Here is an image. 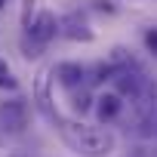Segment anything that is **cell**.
<instances>
[{"instance_id": "2", "label": "cell", "mask_w": 157, "mask_h": 157, "mask_svg": "<svg viewBox=\"0 0 157 157\" xmlns=\"http://www.w3.org/2000/svg\"><path fill=\"white\" fill-rule=\"evenodd\" d=\"M22 34L28 37V40H34V43H40V46H49L59 34H62V25H59V16L56 13H49V10H40L25 28H22Z\"/></svg>"}, {"instance_id": "12", "label": "cell", "mask_w": 157, "mask_h": 157, "mask_svg": "<svg viewBox=\"0 0 157 157\" xmlns=\"http://www.w3.org/2000/svg\"><path fill=\"white\" fill-rule=\"evenodd\" d=\"M16 157H19V154H16Z\"/></svg>"}, {"instance_id": "10", "label": "cell", "mask_w": 157, "mask_h": 157, "mask_svg": "<svg viewBox=\"0 0 157 157\" xmlns=\"http://www.w3.org/2000/svg\"><path fill=\"white\" fill-rule=\"evenodd\" d=\"M142 40H145V49H148V52L157 59V28H145Z\"/></svg>"}, {"instance_id": "7", "label": "cell", "mask_w": 157, "mask_h": 157, "mask_svg": "<svg viewBox=\"0 0 157 157\" xmlns=\"http://www.w3.org/2000/svg\"><path fill=\"white\" fill-rule=\"evenodd\" d=\"M120 111H123V96H120L117 90H114V93H102V96H96V117H99V123H111V120H117Z\"/></svg>"}, {"instance_id": "3", "label": "cell", "mask_w": 157, "mask_h": 157, "mask_svg": "<svg viewBox=\"0 0 157 157\" xmlns=\"http://www.w3.org/2000/svg\"><path fill=\"white\" fill-rule=\"evenodd\" d=\"M25 129H28V102H25V99L0 102V132L22 136Z\"/></svg>"}, {"instance_id": "4", "label": "cell", "mask_w": 157, "mask_h": 157, "mask_svg": "<svg viewBox=\"0 0 157 157\" xmlns=\"http://www.w3.org/2000/svg\"><path fill=\"white\" fill-rule=\"evenodd\" d=\"M59 25H62V37H68V40H74V43H90V40L96 37V31H93V25H90V19H86L83 10L65 13V16L59 19Z\"/></svg>"}, {"instance_id": "9", "label": "cell", "mask_w": 157, "mask_h": 157, "mask_svg": "<svg viewBox=\"0 0 157 157\" xmlns=\"http://www.w3.org/2000/svg\"><path fill=\"white\" fill-rule=\"evenodd\" d=\"M0 90H10V93H16L19 90V80L13 77V68L0 59Z\"/></svg>"}, {"instance_id": "8", "label": "cell", "mask_w": 157, "mask_h": 157, "mask_svg": "<svg viewBox=\"0 0 157 157\" xmlns=\"http://www.w3.org/2000/svg\"><path fill=\"white\" fill-rule=\"evenodd\" d=\"M68 99H71V111L74 114H86L90 108H96L93 102V93H90V86H77V90H68Z\"/></svg>"}, {"instance_id": "11", "label": "cell", "mask_w": 157, "mask_h": 157, "mask_svg": "<svg viewBox=\"0 0 157 157\" xmlns=\"http://www.w3.org/2000/svg\"><path fill=\"white\" fill-rule=\"evenodd\" d=\"M6 3H10V0H0V10H3V6H6Z\"/></svg>"}, {"instance_id": "5", "label": "cell", "mask_w": 157, "mask_h": 157, "mask_svg": "<svg viewBox=\"0 0 157 157\" xmlns=\"http://www.w3.org/2000/svg\"><path fill=\"white\" fill-rule=\"evenodd\" d=\"M52 80L65 90H77V86H90V68L80 62H59L52 68Z\"/></svg>"}, {"instance_id": "6", "label": "cell", "mask_w": 157, "mask_h": 157, "mask_svg": "<svg viewBox=\"0 0 157 157\" xmlns=\"http://www.w3.org/2000/svg\"><path fill=\"white\" fill-rule=\"evenodd\" d=\"M49 80H52V71H43L40 77H37V83H34V102H37V111L52 123L56 120V108H52V96H49Z\"/></svg>"}, {"instance_id": "1", "label": "cell", "mask_w": 157, "mask_h": 157, "mask_svg": "<svg viewBox=\"0 0 157 157\" xmlns=\"http://www.w3.org/2000/svg\"><path fill=\"white\" fill-rule=\"evenodd\" d=\"M52 126L59 129L62 142H65L71 151L83 154V157H108V154L114 151V145H117V136H114L105 123H102V126H86V123H80V120H71V117L56 114Z\"/></svg>"}]
</instances>
